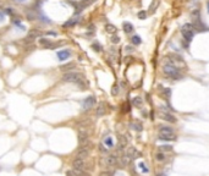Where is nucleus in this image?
<instances>
[{
	"mask_svg": "<svg viewBox=\"0 0 209 176\" xmlns=\"http://www.w3.org/2000/svg\"><path fill=\"white\" fill-rule=\"evenodd\" d=\"M62 80L65 82H71V83L78 84L82 89H86V87H87V83H86L83 75L77 74V72H66L62 76Z\"/></svg>",
	"mask_w": 209,
	"mask_h": 176,
	"instance_id": "1",
	"label": "nucleus"
},
{
	"mask_svg": "<svg viewBox=\"0 0 209 176\" xmlns=\"http://www.w3.org/2000/svg\"><path fill=\"white\" fill-rule=\"evenodd\" d=\"M163 71H164V74L166 75V76H169L170 78H174V80H181L182 78L177 66L172 65V64H169V63L165 64L164 67H163Z\"/></svg>",
	"mask_w": 209,
	"mask_h": 176,
	"instance_id": "2",
	"label": "nucleus"
},
{
	"mask_svg": "<svg viewBox=\"0 0 209 176\" xmlns=\"http://www.w3.org/2000/svg\"><path fill=\"white\" fill-rule=\"evenodd\" d=\"M181 34H182V37L185 38L187 42H191V39L194 36V27L192 25H190V23L183 25L181 27Z\"/></svg>",
	"mask_w": 209,
	"mask_h": 176,
	"instance_id": "3",
	"label": "nucleus"
},
{
	"mask_svg": "<svg viewBox=\"0 0 209 176\" xmlns=\"http://www.w3.org/2000/svg\"><path fill=\"white\" fill-rule=\"evenodd\" d=\"M77 138H78V142L81 144V147H87V144H89L88 142V135L86 131H80L78 135H77Z\"/></svg>",
	"mask_w": 209,
	"mask_h": 176,
	"instance_id": "4",
	"label": "nucleus"
},
{
	"mask_svg": "<svg viewBox=\"0 0 209 176\" xmlns=\"http://www.w3.org/2000/svg\"><path fill=\"white\" fill-rule=\"evenodd\" d=\"M95 104V98L93 95H91V97H87L85 100L82 102V108L85 109V110H89L91 108H93V105Z\"/></svg>",
	"mask_w": 209,
	"mask_h": 176,
	"instance_id": "5",
	"label": "nucleus"
},
{
	"mask_svg": "<svg viewBox=\"0 0 209 176\" xmlns=\"http://www.w3.org/2000/svg\"><path fill=\"white\" fill-rule=\"evenodd\" d=\"M125 154L130 158L131 160H132V159H137V158L140 157V152L134 148V147H130V148L126 150V153H125Z\"/></svg>",
	"mask_w": 209,
	"mask_h": 176,
	"instance_id": "6",
	"label": "nucleus"
},
{
	"mask_svg": "<svg viewBox=\"0 0 209 176\" xmlns=\"http://www.w3.org/2000/svg\"><path fill=\"white\" fill-rule=\"evenodd\" d=\"M89 154V149L87 147H80L78 150H77V154H76V158L78 159H85L86 157H88Z\"/></svg>",
	"mask_w": 209,
	"mask_h": 176,
	"instance_id": "7",
	"label": "nucleus"
},
{
	"mask_svg": "<svg viewBox=\"0 0 209 176\" xmlns=\"http://www.w3.org/2000/svg\"><path fill=\"white\" fill-rule=\"evenodd\" d=\"M105 164H106V166H115L117 164V157L115 154L108 155L105 158Z\"/></svg>",
	"mask_w": 209,
	"mask_h": 176,
	"instance_id": "8",
	"label": "nucleus"
},
{
	"mask_svg": "<svg viewBox=\"0 0 209 176\" xmlns=\"http://www.w3.org/2000/svg\"><path fill=\"white\" fill-rule=\"evenodd\" d=\"M174 129L166 125H160L159 126V133L160 135H174Z\"/></svg>",
	"mask_w": 209,
	"mask_h": 176,
	"instance_id": "9",
	"label": "nucleus"
},
{
	"mask_svg": "<svg viewBox=\"0 0 209 176\" xmlns=\"http://www.w3.org/2000/svg\"><path fill=\"white\" fill-rule=\"evenodd\" d=\"M70 55H71V53H70L68 50H60V51H57V54H56L57 59H59L60 61H64V60L68 59Z\"/></svg>",
	"mask_w": 209,
	"mask_h": 176,
	"instance_id": "10",
	"label": "nucleus"
},
{
	"mask_svg": "<svg viewBox=\"0 0 209 176\" xmlns=\"http://www.w3.org/2000/svg\"><path fill=\"white\" fill-rule=\"evenodd\" d=\"M72 166L74 169H81V170H83L85 169V161H83V159H74V161H72Z\"/></svg>",
	"mask_w": 209,
	"mask_h": 176,
	"instance_id": "11",
	"label": "nucleus"
},
{
	"mask_svg": "<svg viewBox=\"0 0 209 176\" xmlns=\"http://www.w3.org/2000/svg\"><path fill=\"white\" fill-rule=\"evenodd\" d=\"M127 144H128V139L126 136H120L119 137V144H117V147L120 150H122L125 147H127Z\"/></svg>",
	"mask_w": 209,
	"mask_h": 176,
	"instance_id": "12",
	"label": "nucleus"
},
{
	"mask_svg": "<svg viewBox=\"0 0 209 176\" xmlns=\"http://www.w3.org/2000/svg\"><path fill=\"white\" fill-rule=\"evenodd\" d=\"M105 103H99L98 104V108H97V116H103L105 114Z\"/></svg>",
	"mask_w": 209,
	"mask_h": 176,
	"instance_id": "13",
	"label": "nucleus"
},
{
	"mask_svg": "<svg viewBox=\"0 0 209 176\" xmlns=\"http://www.w3.org/2000/svg\"><path fill=\"white\" fill-rule=\"evenodd\" d=\"M103 144H104L106 148H113V147H114V141H113V137H110V136L105 137L104 141H103Z\"/></svg>",
	"mask_w": 209,
	"mask_h": 176,
	"instance_id": "14",
	"label": "nucleus"
},
{
	"mask_svg": "<svg viewBox=\"0 0 209 176\" xmlns=\"http://www.w3.org/2000/svg\"><path fill=\"white\" fill-rule=\"evenodd\" d=\"M162 119L166 121H170V122H176V118L174 115H171L169 112H162Z\"/></svg>",
	"mask_w": 209,
	"mask_h": 176,
	"instance_id": "15",
	"label": "nucleus"
},
{
	"mask_svg": "<svg viewBox=\"0 0 209 176\" xmlns=\"http://www.w3.org/2000/svg\"><path fill=\"white\" fill-rule=\"evenodd\" d=\"M159 4H160V0H152V3H151V5H149V12H155V10L158 9V6H159Z\"/></svg>",
	"mask_w": 209,
	"mask_h": 176,
	"instance_id": "16",
	"label": "nucleus"
},
{
	"mask_svg": "<svg viewBox=\"0 0 209 176\" xmlns=\"http://www.w3.org/2000/svg\"><path fill=\"white\" fill-rule=\"evenodd\" d=\"M159 139L160 141H175L176 137L175 135H159Z\"/></svg>",
	"mask_w": 209,
	"mask_h": 176,
	"instance_id": "17",
	"label": "nucleus"
},
{
	"mask_svg": "<svg viewBox=\"0 0 209 176\" xmlns=\"http://www.w3.org/2000/svg\"><path fill=\"white\" fill-rule=\"evenodd\" d=\"M39 44L43 46H45V48H50V45L53 44L51 42H50V39H47V38H40L39 39Z\"/></svg>",
	"mask_w": 209,
	"mask_h": 176,
	"instance_id": "18",
	"label": "nucleus"
},
{
	"mask_svg": "<svg viewBox=\"0 0 209 176\" xmlns=\"http://www.w3.org/2000/svg\"><path fill=\"white\" fill-rule=\"evenodd\" d=\"M130 161H131V159L127 157L126 154H125L124 157H121V159H120V164H121L122 166H127V165L130 164Z\"/></svg>",
	"mask_w": 209,
	"mask_h": 176,
	"instance_id": "19",
	"label": "nucleus"
},
{
	"mask_svg": "<svg viewBox=\"0 0 209 176\" xmlns=\"http://www.w3.org/2000/svg\"><path fill=\"white\" fill-rule=\"evenodd\" d=\"M40 34H42V33L39 32L38 29H31V31L28 32V37L33 38V39H34V38H37V37H39Z\"/></svg>",
	"mask_w": 209,
	"mask_h": 176,
	"instance_id": "20",
	"label": "nucleus"
},
{
	"mask_svg": "<svg viewBox=\"0 0 209 176\" xmlns=\"http://www.w3.org/2000/svg\"><path fill=\"white\" fill-rule=\"evenodd\" d=\"M124 31L126 33H131L133 31V26L130 22H124Z\"/></svg>",
	"mask_w": 209,
	"mask_h": 176,
	"instance_id": "21",
	"label": "nucleus"
},
{
	"mask_svg": "<svg viewBox=\"0 0 209 176\" xmlns=\"http://www.w3.org/2000/svg\"><path fill=\"white\" fill-rule=\"evenodd\" d=\"M105 29H106V32H108V33H111V34L116 33V31H117L114 25H106V26H105Z\"/></svg>",
	"mask_w": 209,
	"mask_h": 176,
	"instance_id": "22",
	"label": "nucleus"
},
{
	"mask_svg": "<svg viewBox=\"0 0 209 176\" xmlns=\"http://www.w3.org/2000/svg\"><path fill=\"white\" fill-rule=\"evenodd\" d=\"M75 66H76L75 63H70V64H66V65L61 66V70H62V71H68V70H71V69H75Z\"/></svg>",
	"mask_w": 209,
	"mask_h": 176,
	"instance_id": "23",
	"label": "nucleus"
},
{
	"mask_svg": "<svg viewBox=\"0 0 209 176\" xmlns=\"http://www.w3.org/2000/svg\"><path fill=\"white\" fill-rule=\"evenodd\" d=\"M72 172H74L75 176H89V175H87L83 170H81V169H74Z\"/></svg>",
	"mask_w": 209,
	"mask_h": 176,
	"instance_id": "24",
	"label": "nucleus"
},
{
	"mask_svg": "<svg viewBox=\"0 0 209 176\" xmlns=\"http://www.w3.org/2000/svg\"><path fill=\"white\" fill-rule=\"evenodd\" d=\"M142 98H140V97H136L134 99H133L132 104L134 105V106H137V108H140V106H142Z\"/></svg>",
	"mask_w": 209,
	"mask_h": 176,
	"instance_id": "25",
	"label": "nucleus"
},
{
	"mask_svg": "<svg viewBox=\"0 0 209 176\" xmlns=\"http://www.w3.org/2000/svg\"><path fill=\"white\" fill-rule=\"evenodd\" d=\"M80 20H77V19H72V20H70V21H67L66 23H64V27H71V26H74V25H76L77 22H78Z\"/></svg>",
	"mask_w": 209,
	"mask_h": 176,
	"instance_id": "26",
	"label": "nucleus"
},
{
	"mask_svg": "<svg viewBox=\"0 0 209 176\" xmlns=\"http://www.w3.org/2000/svg\"><path fill=\"white\" fill-rule=\"evenodd\" d=\"M131 127H133V130L136 131H142V125L140 122H131Z\"/></svg>",
	"mask_w": 209,
	"mask_h": 176,
	"instance_id": "27",
	"label": "nucleus"
},
{
	"mask_svg": "<svg viewBox=\"0 0 209 176\" xmlns=\"http://www.w3.org/2000/svg\"><path fill=\"white\" fill-rule=\"evenodd\" d=\"M138 167H140V170L142 171L143 174H147V172L149 171V169H148V167L146 166V164H144V163H142V161H141V163L138 164Z\"/></svg>",
	"mask_w": 209,
	"mask_h": 176,
	"instance_id": "28",
	"label": "nucleus"
},
{
	"mask_svg": "<svg viewBox=\"0 0 209 176\" xmlns=\"http://www.w3.org/2000/svg\"><path fill=\"white\" fill-rule=\"evenodd\" d=\"M131 42H132V44H134V45H140L141 44V38L138 37V36H133L132 38H131Z\"/></svg>",
	"mask_w": 209,
	"mask_h": 176,
	"instance_id": "29",
	"label": "nucleus"
},
{
	"mask_svg": "<svg viewBox=\"0 0 209 176\" xmlns=\"http://www.w3.org/2000/svg\"><path fill=\"white\" fill-rule=\"evenodd\" d=\"M155 158H157V160H158V161H164V160H165V155H164V153H163V152L157 153Z\"/></svg>",
	"mask_w": 209,
	"mask_h": 176,
	"instance_id": "30",
	"label": "nucleus"
},
{
	"mask_svg": "<svg viewBox=\"0 0 209 176\" xmlns=\"http://www.w3.org/2000/svg\"><path fill=\"white\" fill-rule=\"evenodd\" d=\"M162 92H163V94L165 95V98H166V99H168V98L171 95V91L169 89V88H163Z\"/></svg>",
	"mask_w": 209,
	"mask_h": 176,
	"instance_id": "31",
	"label": "nucleus"
},
{
	"mask_svg": "<svg viewBox=\"0 0 209 176\" xmlns=\"http://www.w3.org/2000/svg\"><path fill=\"white\" fill-rule=\"evenodd\" d=\"M160 150H162V152H171V150H172V147L165 144V146H162V147H160Z\"/></svg>",
	"mask_w": 209,
	"mask_h": 176,
	"instance_id": "32",
	"label": "nucleus"
},
{
	"mask_svg": "<svg viewBox=\"0 0 209 176\" xmlns=\"http://www.w3.org/2000/svg\"><path fill=\"white\" fill-rule=\"evenodd\" d=\"M92 48L94 49L95 51H100V50H102V45H100V44H98V43H94V44H92Z\"/></svg>",
	"mask_w": 209,
	"mask_h": 176,
	"instance_id": "33",
	"label": "nucleus"
},
{
	"mask_svg": "<svg viewBox=\"0 0 209 176\" xmlns=\"http://www.w3.org/2000/svg\"><path fill=\"white\" fill-rule=\"evenodd\" d=\"M138 17L141 20H144L147 17V12H146V11H140V12H138Z\"/></svg>",
	"mask_w": 209,
	"mask_h": 176,
	"instance_id": "34",
	"label": "nucleus"
},
{
	"mask_svg": "<svg viewBox=\"0 0 209 176\" xmlns=\"http://www.w3.org/2000/svg\"><path fill=\"white\" fill-rule=\"evenodd\" d=\"M111 94H113V95H117V94H119V87H117V86H114V87H113Z\"/></svg>",
	"mask_w": 209,
	"mask_h": 176,
	"instance_id": "35",
	"label": "nucleus"
},
{
	"mask_svg": "<svg viewBox=\"0 0 209 176\" xmlns=\"http://www.w3.org/2000/svg\"><path fill=\"white\" fill-rule=\"evenodd\" d=\"M111 42H113V43H115V44H116V43H119V42H120V38L117 37V36H114V37L111 38Z\"/></svg>",
	"mask_w": 209,
	"mask_h": 176,
	"instance_id": "36",
	"label": "nucleus"
},
{
	"mask_svg": "<svg viewBox=\"0 0 209 176\" xmlns=\"http://www.w3.org/2000/svg\"><path fill=\"white\" fill-rule=\"evenodd\" d=\"M33 40H34L33 38H31V37H27V38H26V39H25V40H23V42H25V43L27 44V43H33Z\"/></svg>",
	"mask_w": 209,
	"mask_h": 176,
	"instance_id": "37",
	"label": "nucleus"
},
{
	"mask_svg": "<svg viewBox=\"0 0 209 176\" xmlns=\"http://www.w3.org/2000/svg\"><path fill=\"white\" fill-rule=\"evenodd\" d=\"M99 176H111V172H109V171H103V172H100Z\"/></svg>",
	"mask_w": 209,
	"mask_h": 176,
	"instance_id": "38",
	"label": "nucleus"
},
{
	"mask_svg": "<svg viewBox=\"0 0 209 176\" xmlns=\"http://www.w3.org/2000/svg\"><path fill=\"white\" fill-rule=\"evenodd\" d=\"M125 49H126V51H127V53H131V51H133V48H132V46H126Z\"/></svg>",
	"mask_w": 209,
	"mask_h": 176,
	"instance_id": "39",
	"label": "nucleus"
},
{
	"mask_svg": "<svg viewBox=\"0 0 209 176\" xmlns=\"http://www.w3.org/2000/svg\"><path fill=\"white\" fill-rule=\"evenodd\" d=\"M100 150H102V152H106V150H108V148H105L104 144H100Z\"/></svg>",
	"mask_w": 209,
	"mask_h": 176,
	"instance_id": "40",
	"label": "nucleus"
},
{
	"mask_svg": "<svg viewBox=\"0 0 209 176\" xmlns=\"http://www.w3.org/2000/svg\"><path fill=\"white\" fill-rule=\"evenodd\" d=\"M66 176H74V172H72V171H67Z\"/></svg>",
	"mask_w": 209,
	"mask_h": 176,
	"instance_id": "41",
	"label": "nucleus"
},
{
	"mask_svg": "<svg viewBox=\"0 0 209 176\" xmlns=\"http://www.w3.org/2000/svg\"><path fill=\"white\" fill-rule=\"evenodd\" d=\"M6 14H10V15H11V14H12V9H6Z\"/></svg>",
	"mask_w": 209,
	"mask_h": 176,
	"instance_id": "42",
	"label": "nucleus"
},
{
	"mask_svg": "<svg viewBox=\"0 0 209 176\" xmlns=\"http://www.w3.org/2000/svg\"><path fill=\"white\" fill-rule=\"evenodd\" d=\"M4 19V14H1V12H0V20H3Z\"/></svg>",
	"mask_w": 209,
	"mask_h": 176,
	"instance_id": "43",
	"label": "nucleus"
},
{
	"mask_svg": "<svg viewBox=\"0 0 209 176\" xmlns=\"http://www.w3.org/2000/svg\"><path fill=\"white\" fill-rule=\"evenodd\" d=\"M207 6H208V12H209V1L207 3Z\"/></svg>",
	"mask_w": 209,
	"mask_h": 176,
	"instance_id": "44",
	"label": "nucleus"
},
{
	"mask_svg": "<svg viewBox=\"0 0 209 176\" xmlns=\"http://www.w3.org/2000/svg\"><path fill=\"white\" fill-rule=\"evenodd\" d=\"M19 1H26V0H19Z\"/></svg>",
	"mask_w": 209,
	"mask_h": 176,
	"instance_id": "45",
	"label": "nucleus"
},
{
	"mask_svg": "<svg viewBox=\"0 0 209 176\" xmlns=\"http://www.w3.org/2000/svg\"><path fill=\"white\" fill-rule=\"evenodd\" d=\"M91 1H94V0H91Z\"/></svg>",
	"mask_w": 209,
	"mask_h": 176,
	"instance_id": "46",
	"label": "nucleus"
}]
</instances>
